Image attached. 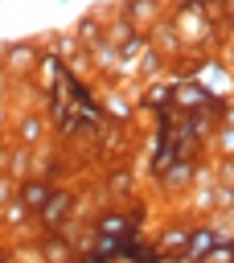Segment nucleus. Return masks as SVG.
Here are the masks:
<instances>
[{"instance_id": "nucleus-5", "label": "nucleus", "mask_w": 234, "mask_h": 263, "mask_svg": "<svg viewBox=\"0 0 234 263\" xmlns=\"http://www.w3.org/2000/svg\"><path fill=\"white\" fill-rule=\"evenodd\" d=\"M41 132H37V119H25V140H37Z\"/></svg>"}, {"instance_id": "nucleus-2", "label": "nucleus", "mask_w": 234, "mask_h": 263, "mask_svg": "<svg viewBox=\"0 0 234 263\" xmlns=\"http://www.w3.org/2000/svg\"><path fill=\"white\" fill-rule=\"evenodd\" d=\"M45 197H49V181H25V185H21V205H25V210L37 214V210L45 205Z\"/></svg>"}, {"instance_id": "nucleus-1", "label": "nucleus", "mask_w": 234, "mask_h": 263, "mask_svg": "<svg viewBox=\"0 0 234 263\" xmlns=\"http://www.w3.org/2000/svg\"><path fill=\"white\" fill-rule=\"evenodd\" d=\"M70 210H74V193H66V189H49V197H45V205H41L37 214H41L45 230H57V222H66Z\"/></svg>"}, {"instance_id": "nucleus-3", "label": "nucleus", "mask_w": 234, "mask_h": 263, "mask_svg": "<svg viewBox=\"0 0 234 263\" xmlns=\"http://www.w3.org/2000/svg\"><path fill=\"white\" fill-rule=\"evenodd\" d=\"M197 263H230V234H226V238H218V242H213Z\"/></svg>"}, {"instance_id": "nucleus-6", "label": "nucleus", "mask_w": 234, "mask_h": 263, "mask_svg": "<svg viewBox=\"0 0 234 263\" xmlns=\"http://www.w3.org/2000/svg\"><path fill=\"white\" fill-rule=\"evenodd\" d=\"M82 263H111V255H103V251H90Z\"/></svg>"}, {"instance_id": "nucleus-4", "label": "nucleus", "mask_w": 234, "mask_h": 263, "mask_svg": "<svg viewBox=\"0 0 234 263\" xmlns=\"http://www.w3.org/2000/svg\"><path fill=\"white\" fill-rule=\"evenodd\" d=\"M49 259H66V242H57V238H49Z\"/></svg>"}]
</instances>
